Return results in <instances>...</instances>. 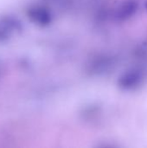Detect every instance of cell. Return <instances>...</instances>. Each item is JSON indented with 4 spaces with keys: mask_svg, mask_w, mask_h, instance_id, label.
I'll return each instance as SVG.
<instances>
[{
    "mask_svg": "<svg viewBox=\"0 0 147 148\" xmlns=\"http://www.w3.org/2000/svg\"><path fill=\"white\" fill-rule=\"evenodd\" d=\"M145 81V73L138 68L125 71L118 80V86L124 91H133L139 88Z\"/></svg>",
    "mask_w": 147,
    "mask_h": 148,
    "instance_id": "1",
    "label": "cell"
},
{
    "mask_svg": "<svg viewBox=\"0 0 147 148\" xmlns=\"http://www.w3.org/2000/svg\"><path fill=\"white\" fill-rule=\"evenodd\" d=\"M29 18L36 24L39 26H48L53 21V16L51 12L45 7L40 5H35L28 10Z\"/></svg>",
    "mask_w": 147,
    "mask_h": 148,
    "instance_id": "2",
    "label": "cell"
},
{
    "mask_svg": "<svg viewBox=\"0 0 147 148\" xmlns=\"http://www.w3.org/2000/svg\"><path fill=\"white\" fill-rule=\"evenodd\" d=\"M138 8L139 4L135 0H125L115 10L114 17L120 22L126 21L136 14Z\"/></svg>",
    "mask_w": 147,
    "mask_h": 148,
    "instance_id": "3",
    "label": "cell"
},
{
    "mask_svg": "<svg viewBox=\"0 0 147 148\" xmlns=\"http://www.w3.org/2000/svg\"><path fill=\"white\" fill-rule=\"evenodd\" d=\"M113 64L114 62L111 56H104L101 57H97L91 63L90 71L95 74H103L107 72L113 66Z\"/></svg>",
    "mask_w": 147,
    "mask_h": 148,
    "instance_id": "4",
    "label": "cell"
}]
</instances>
